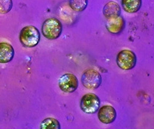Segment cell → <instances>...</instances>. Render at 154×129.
<instances>
[{"mask_svg": "<svg viewBox=\"0 0 154 129\" xmlns=\"http://www.w3.org/2000/svg\"><path fill=\"white\" fill-rule=\"evenodd\" d=\"M41 129H60V124L56 119L48 118L44 119L40 124Z\"/></svg>", "mask_w": 154, "mask_h": 129, "instance_id": "13", "label": "cell"}, {"mask_svg": "<svg viewBox=\"0 0 154 129\" xmlns=\"http://www.w3.org/2000/svg\"><path fill=\"white\" fill-rule=\"evenodd\" d=\"M63 31L61 22L56 18H49L44 21L42 26V33L44 37L50 40L60 37Z\"/></svg>", "mask_w": 154, "mask_h": 129, "instance_id": "2", "label": "cell"}, {"mask_svg": "<svg viewBox=\"0 0 154 129\" xmlns=\"http://www.w3.org/2000/svg\"><path fill=\"white\" fill-rule=\"evenodd\" d=\"M70 8L75 12L84 11L88 5V0H69Z\"/></svg>", "mask_w": 154, "mask_h": 129, "instance_id": "12", "label": "cell"}, {"mask_svg": "<svg viewBox=\"0 0 154 129\" xmlns=\"http://www.w3.org/2000/svg\"><path fill=\"white\" fill-rule=\"evenodd\" d=\"M81 81L86 88L95 90L101 85L102 76L96 70L88 69L82 74Z\"/></svg>", "mask_w": 154, "mask_h": 129, "instance_id": "5", "label": "cell"}, {"mask_svg": "<svg viewBox=\"0 0 154 129\" xmlns=\"http://www.w3.org/2000/svg\"><path fill=\"white\" fill-rule=\"evenodd\" d=\"M12 0H0V14H7L12 8Z\"/></svg>", "mask_w": 154, "mask_h": 129, "instance_id": "14", "label": "cell"}, {"mask_svg": "<svg viewBox=\"0 0 154 129\" xmlns=\"http://www.w3.org/2000/svg\"><path fill=\"white\" fill-rule=\"evenodd\" d=\"M121 6L125 12L133 14L141 9L142 0H121Z\"/></svg>", "mask_w": 154, "mask_h": 129, "instance_id": "11", "label": "cell"}, {"mask_svg": "<svg viewBox=\"0 0 154 129\" xmlns=\"http://www.w3.org/2000/svg\"><path fill=\"white\" fill-rule=\"evenodd\" d=\"M126 27V21L122 16L112 19H109L106 24V30L112 34H119L123 32Z\"/></svg>", "mask_w": 154, "mask_h": 129, "instance_id": "8", "label": "cell"}, {"mask_svg": "<svg viewBox=\"0 0 154 129\" xmlns=\"http://www.w3.org/2000/svg\"><path fill=\"white\" fill-rule=\"evenodd\" d=\"M103 13L107 20L117 17L121 14L120 5L116 2H109L104 5Z\"/></svg>", "mask_w": 154, "mask_h": 129, "instance_id": "10", "label": "cell"}, {"mask_svg": "<svg viewBox=\"0 0 154 129\" xmlns=\"http://www.w3.org/2000/svg\"><path fill=\"white\" fill-rule=\"evenodd\" d=\"M15 55L14 48L7 42H0V64H7L12 61Z\"/></svg>", "mask_w": 154, "mask_h": 129, "instance_id": "9", "label": "cell"}, {"mask_svg": "<svg viewBox=\"0 0 154 129\" xmlns=\"http://www.w3.org/2000/svg\"><path fill=\"white\" fill-rule=\"evenodd\" d=\"M59 87L65 93H72L79 87L78 79L72 74H65L59 80Z\"/></svg>", "mask_w": 154, "mask_h": 129, "instance_id": "6", "label": "cell"}, {"mask_svg": "<svg viewBox=\"0 0 154 129\" xmlns=\"http://www.w3.org/2000/svg\"><path fill=\"white\" fill-rule=\"evenodd\" d=\"M19 41L25 47H35L40 41V33L33 26L25 27L20 31Z\"/></svg>", "mask_w": 154, "mask_h": 129, "instance_id": "1", "label": "cell"}, {"mask_svg": "<svg viewBox=\"0 0 154 129\" xmlns=\"http://www.w3.org/2000/svg\"><path fill=\"white\" fill-rule=\"evenodd\" d=\"M98 118L103 124H112L116 118V111L109 105H104L98 110Z\"/></svg>", "mask_w": 154, "mask_h": 129, "instance_id": "7", "label": "cell"}, {"mask_svg": "<svg viewBox=\"0 0 154 129\" xmlns=\"http://www.w3.org/2000/svg\"><path fill=\"white\" fill-rule=\"evenodd\" d=\"M137 62V55L130 50H123L116 57V64L121 70L130 71L135 67Z\"/></svg>", "mask_w": 154, "mask_h": 129, "instance_id": "3", "label": "cell"}, {"mask_svg": "<svg viewBox=\"0 0 154 129\" xmlns=\"http://www.w3.org/2000/svg\"><path fill=\"white\" fill-rule=\"evenodd\" d=\"M100 107V100L97 95L89 93L83 95L80 101V108L84 113L93 115L98 112Z\"/></svg>", "mask_w": 154, "mask_h": 129, "instance_id": "4", "label": "cell"}]
</instances>
